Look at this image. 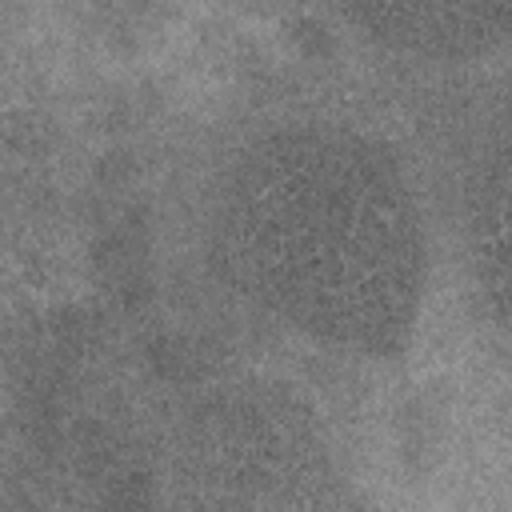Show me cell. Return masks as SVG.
<instances>
[{
  "label": "cell",
  "mask_w": 512,
  "mask_h": 512,
  "mask_svg": "<svg viewBox=\"0 0 512 512\" xmlns=\"http://www.w3.org/2000/svg\"><path fill=\"white\" fill-rule=\"evenodd\" d=\"M224 276L292 328L364 352L404 344L424 232L384 144L340 124H292L232 164L216 204Z\"/></svg>",
  "instance_id": "6da1fadb"
},
{
  "label": "cell",
  "mask_w": 512,
  "mask_h": 512,
  "mask_svg": "<svg viewBox=\"0 0 512 512\" xmlns=\"http://www.w3.org/2000/svg\"><path fill=\"white\" fill-rule=\"evenodd\" d=\"M372 40L428 60H472L508 28V0H336Z\"/></svg>",
  "instance_id": "7a4b0ae2"
}]
</instances>
